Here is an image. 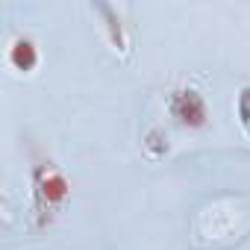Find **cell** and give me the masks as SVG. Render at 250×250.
Wrapping results in <instances>:
<instances>
[{"label":"cell","instance_id":"6da1fadb","mask_svg":"<svg viewBox=\"0 0 250 250\" xmlns=\"http://www.w3.org/2000/svg\"><path fill=\"white\" fill-rule=\"evenodd\" d=\"M71 200V180L53 162L33 165V221L36 229H47L65 203Z\"/></svg>","mask_w":250,"mask_h":250},{"label":"cell","instance_id":"7a4b0ae2","mask_svg":"<svg viewBox=\"0 0 250 250\" xmlns=\"http://www.w3.org/2000/svg\"><path fill=\"white\" fill-rule=\"evenodd\" d=\"M168 112L171 118L186 130H203L209 124V106L206 97L200 94V88L194 85H177L168 94Z\"/></svg>","mask_w":250,"mask_h":250},{"label":"cell","instance_id":"3957f363","mask_svg":"<svg viewBox=\"0 0 250 250\" xmlns=\"http://www.w3.org/2000/svg\"><path fill=\"white\" fill-rule=\"evenodd\" d=\"M39 44L30 36H15L6 47V62L15 74H33L39 68Z\"/></svg>","mask_w":250,"mask_h":250},{"label":"cell","instance_id":"277c9868","mask_svg":"<svg viewBox=\"0 0 250 250\" xmlns=\"http://www.w3.org/2000/svg\"><path fill=\"white\" fill-rule=\"evenodd\" d=\"M94 12L103 15V30H106V39L112 44V50H118L121 56L130 53V33H127V24L121 21L118 9L109 6V3H94Z\"/></svg>","mask_w":250,"mask_h":250},{"label":"cell","instance_id":"5b68a950","mask_svg":"<svg viewBox=\"0 0 250 250\" xmlns=\"http://www.w3.org/2000/svg\"><path fill=\"white\" fill-rule=\"evenodd\" d=\"M142 150H145L147 159H153V162L165 159L168 150H171V145H168V133H165L162 127H150V130L142 136Z\"/></svg>","mask_w":250,"mask_h":250},{"label":"cell","instance_id":"8992f818","mask_svg":"<svg viewBox=\"0 0 250 250\" xmlns=\"http://www.w3.org/2000/svg\"><path fill=\"white\" fill-rule=\"evenodd\" d=\"M235 115H238V124H241V130L244 136L250 139V85H244L235 97Z\"/></svg>","mask_w":250,"mask_h":250}]
</instances>
